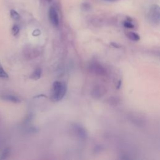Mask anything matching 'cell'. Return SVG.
Returning <instances> with one entry per match:
<instances>
[{
	"label": "cell",
	"instance_id": "1",
	"mask_svg": "<svg viewBox=\"0 0 160 160\" xmlns=\"http://www.w3.org/2000/svg\"><path fill=\"white\" fill-rule=\"evenodd\" d=\"M67 85L65 82L57 81L53 83L51 99L55 102L61 101L67 92Z\"/></svg>",
	"mask_w": 160,
	"mask_h": 160
},
{
	"label": "cell",
	"instance_id": "2",
	"mask_svg": "<svg viewBox=\"0 0 160 160\" xmlns=\"http://www.w3.org/2000/svg\"><path fill=\"white\" fill-rule=\"evenodd\" d=\"M159 13H160L159 6L156 5L152 6L149 10V12L148 15L150 21L154 24H158L159 22V18H160Z\"/></svg>",
	"mask_w": 160,
	"mask_h": 160
},
{
	"label": "cell",
	"instance_id": "3",
	"mask_svg": "<svg viewBox=\"0 0 160 160\" xmlns=\"http://www.w3.org/2000/svg\"><path fill=\"white\" fill-rule=\"evenodd\" d=\"M48 17L51 24L57 27L59 26L60 19L58 14L56 10V9L53 7H51L48 11Z\"/></svg>",
	"mask_w": 160,
	"mask_h": 160
},
{
	"label": "cell",
	"instance_id": "4",
	"mask_svg": "<svg viewBox=\"0 0 160 160\" xmlns=\"http://www.w3.org/2000/svg\"><path fill=\"white\" fill-rule=\"evenodd\" d=\"M73 131L78 137L82 140H86L88 137V133L86 129L79 124H74L73 126Z\"/></svg>",
	"mask_w": 160,
	"mask_h": 160
},
{
	"label": "cell",
	"instance_id": "5",
	"mask_svg": "<svg viewBox=\"0 0 160 160\" xmlns=\"http://www.w3.org/2000/svg\"><path fill=\"white\" fill-rule=\"evenodd\" d=\"M90 70L98 76H104L106 74V69L100 64L96 63H93L90 66Z\"/></svg>",
	"mask_w": 160,
	"mask_h": 160
},
{
	"label": "cell",
	"instance_id": "6",
	"mask_svg": "<svg viewBox=\"0 0 160 160\" xmlns=\"http://www.w3.org/2000/svg\"><path fill=\"white\" fill-rule=\"evenodd\" d=\"M104 93H105V89L101 86L97 85L95 86L94 88L93 89L91 92V96L94 98L98 99L101 98L102 96H103Z\"/></svg>",
	"mask_w": 160,
	"mask_h": 160
},
{
	"label": "cell",
	"instance_id": "7",
	"mask_svg": "<svg viewBox=\"0 0 160 160\" xmlns=\"http://www.w3.org/2000/svg\"><path fill=\"white\" fill-rule=\"evenodd\" d=\"M2 99H5L6 101L15 103H20V101H21V100L19 99V98H18L17 96H15L14 95H4L2 96Z\"/></svg>",
	"mask_w": 160,
	"mask_h": 160
},
{
	"label": "cell",
	"instance_id": "8",
	"mask_svg": "<svg viewBox=\"0 0 160 160\" xmlns=\"http://www.w3.org/2000/svg\"><path fill=\"white\" fill-rule=\"evenodd\" d=\"M41 74H42V69L41 68H37L32 74L30 78L33 80H38L41 78Z\"/></svg>",
	"mask_w": 160,
	"mask_h": 160
},
{
	"label": "cell",
	"instance_id": "9",
	"mask_svg": "<svg viewBox=\"0 0 160 160\" xmlns=\"http://www.w3.org/2000/svg\"><path fill=\"white\" fill-rule=\"evenodd\" d=\"M126 36L129 40H131L132 41H138L140 40V37L139 35L135 32H128L126 33Z\"/></svg>",
	"mask_w": 160,
	"mask_h": 160
},
{
	"label": "cell",
	"instance_id": "10",
	"mask_svg": "<svg viewBox=\"0 0 160 160\" xmlns=\"http://www.w3.org/2000/svg\"><path fill=\"white\" fill-rule=\"evenodd\" d=\"M123 26H124L125 28H130V29L134 28V27H135L134 24H133L132 23L131 19H129V18H128L127 20H126V21H124V23H123Z\"/></svg>",
	"mask_w": 160,
	"mask_h": 160
},
{
	"label": "cell",
	"instance_id": "11",
	"mask_svg": "<svg viewBox=\"0 0 160 160\" xmlns=\"http://www.w3.org/2000/svg\"><path fill=\"white\" fill-rule=\"evenodd\" d=\"M10 15H11V18L14 19V20H16V21H18L20 19V16L19 15L18 13H17L15 10H11L10 11Z\"/></svg>",
	"mask_w": 160,
	"mask_h": 160
},
{
	"label": "cell",
	"instance_id": "12",
	"mask_svg": "<svg viewBox=\"0 0 160 160\" xmlns=\"http://www.w3.org/2000/svg\"><path fill=\"white\" fill-rule=\"evenodd\" d=\"M0 78H8V75L5 72L4 69L2 68V66L0 65Z\"/></svg>",
	"mask_w": 160,
	"mask_h": 160
},
{
	"label": "cell",
	"instance_id": "13",
	"mask_svg": "<svg viewBox=\"0 0 160 160\" xmlns=\"http://www.w3.org/2000/svg\"><path fill=\"white\" fill-rule=\"evenodd\" d=\"M19 32V28L18 27V26L17 25H15L13 28H12V33L14 36H16L18 35V34Z\"/></svg>",
	"mask_w": 160,
	"mask_h": 160
},
{
	"label": "cell",
	"instance_id": "14",
	"mask_svg": "<svg viewBox=\"0 0 160 160\" xmlns=\"http://www.w3.org/2000/svg\"><path fill=\"white\" fill-rule=\"evenodd\" d=\"M9 152H10V150H9L8 148L6 149L3 151L1 159H5V158L8 156V154H9Z\"/></svg>",
	"mask_w": 160,
	"mask_h": 160
},
{
	"label": "cell",
	"instance_id": "15",
	"mask_svg": "<svg viewBox=\"0 0 160 160\" xmlns=\"http://www.w3.org/2000/svg\"><path fill=\"white\" fill-rule=\"evenodd\" d=\"M111 46H112L114 48H121V45H120L119 44L116 43H114V42H112L110 43Z\"/></svg>",
	"mask_w": 160,
	"mask_h": 160
},
{
	"label": "cell",
	"instance_id": "16",
	"mask_svg": "<svg viewBox=\"0 0 160 160\" xmlns=\"http://www.w3.org/2000/svg\"><path fill=\"white\" fill-rule=\"evenodd\" d=\"M40 34H41V32L39 30H36L33 33V36H39Z\"/></svg>",
	"mask_w": 160,
	"mask_h": 160
},
{
	"label": "cell",
	"instance_id": "17",
	"mask_svg": "<svg viewBox=\"0 0 160 160\" xmlns=\"http://www.w3.org/2000/svg\"><path fill=\"white\" fill-rule=\"evenodd\" d=\"M103 1L108 2H115L118 1V0H103Z\"/></svg>",
	"mask_w": 160,
	"mask_h": 160
},
{
	"label": "cell",
	"instance_id": "18",
	"mask_svg": "<svg viewBox=\"0 0 160 160\" xmlns=\"http://www.w3.org/2000/svg\"><path fill=\"white\" fill-rule=\"evenodd\" d=\"M121 81L120 80V81H119V83H118V87H117V89H119L121 86Z\"/></svg>",
	"mask_w": 160,
	"mask_h": 160
},
{
	"label": "cell",
	"instance_id": "19",
	"mask_svg": "<svg viewBox=\"0 0 160 160\" xmlns=\"http://www.w3.org/2000/svg\"><path fill=\"white\" fill-rule=\"evenodd\" d=\"M41 96H43V97H46L45 95H38V96H35V98H38V97H41Z\"/></svg>",
	"mask_w": 160,
	"mask_h": 160
}]
</instances>
